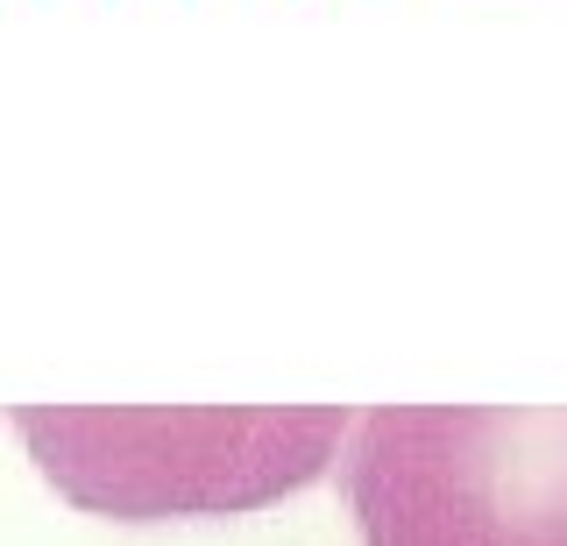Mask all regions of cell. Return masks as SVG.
Returning <instances> with one entry per match:
<instances>
[{
  "label": "cell",
  "mask_w": 567,
  "mask_h": 546,
  "mask_svg": "<svg viewBox=\"0 0 567 546\" xmlns=\"http://www.w3.org/2000/svg\"><path fill=\"white\" fill-rule=\"evenodd\" d=\"M341 404H22L29 462L64 504L121 525L235 518L327 475Z\"/></svg>",
  "instance_id": "obj_1"
},
{
  "label": "cell",
  "mask_w": 567,
  "mask_h": 546,
  "mask_svg": "<svg viewBox=\"0 0 567 546\" xmlns=\"http://www.w3.org/2000/svg\"><path fill=\"white\" fill-rule=\"evenodd\" d=\"M341 483L362 546H567V404H377Z\"/></svg>",
  "instance_id": "obj_2"
}]
</instances>
